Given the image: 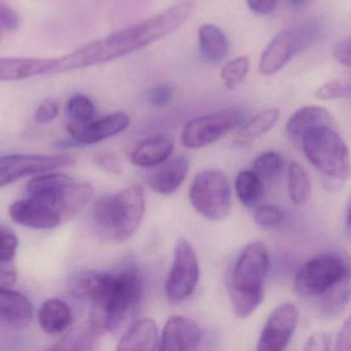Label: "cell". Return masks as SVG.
<instances>
[{
	"instance_id": "6da1fadb",
	"label": "cell",
	"mask_w": 351,
	"mask_h": 351,
	"mask_svg": "<svg viewBox=\"0 0 351 351\" xmlns=\"http://www.w3.org/2000/svg\"><path fill=\"white\" fill-rule=\"evenodd\" d=\"M193 9L192 3H182L145 21L90 43L62 58L56 59L52 73L87 69L132 54L173 34L188 21Z\"/></svg>"
},
{
	"instance_id": "7a4b0ae2",
	"label": "cell",
	"mask_w": 351,
	"mask_h": 351,
	"mask_svg": "<svg viewBox=\"0 0 351 351\" xmlns=\"http://www.w3.org/2000/svg\"><path fill=\"white\" fill-rule=\"evenodd\" d=\"M73 293L91 302L90 330L93 334L114 332L141 302L143 283L134 268L119 272L85 271L73 279Z\"/></svg>"
},
{
	"instance_id": "3957f363",
	"label": "cell",
	"mask_w": 351,
	"mask_h": 351,
	"mask_svg": "<svg viewBox=\"0 0 351 351\" xmlns=\"http://www.w3.org/2000/svg\"><path fill=\"white\" fill-rule=\"evenodd\" d=\"M300 297L319 302L326 315L342 312L350 299V266L337 252H324L304 263L295 278Z\"/></svg>"
},
{
	"instance_id": "277c9868",
	"label": "cell",
	"mask_w": 351,
	"mask_h": 351,
	"mask_svg": "<svg viewBox=\"0 0 351 351\" xmlns=\"http://www.w3.org/2000/svg\"><path fill=\"white\" fill-rule=\"evenodd\" d=\"M269 254L263 242L248 244L236 261L230 279L232 308L237 317L252 315L265 297Z\"/></svg>"
},
{
	"instance_id": "5b68a950",
	"label": "cell",
	"mask_w": 351,
	"mask_h": 351,
	"mask_svg": "<svg viewBox=\"0 0 351 351\" xmlns=\"http://www.w3.org/2000/svg\"><path fill=\"white\" fill-rule=\"evenodd\" d=\"M145 193L135 184L114 194L100 197L93 206L94 221L104 236L122 243L134 235L145 215Z\"/></svg>"
},
{
	"instance_id": "8992f818",
	"label": "cell",
	"mask_w": 351,
	"mask_h": 351,
	"mask_svg": "<svg viewBox=\"0 0 351 351\" xmlns=\"http://www.w3.org/2000/svg\"><path fill=\"white\" fill-rule=\"evenodd\" d=\"M27 193L32 198L52 207L63 223L86 208L93 197L94 189L64 173H49L32 178L28 182Z\"/></svg>"
},
{
	"instance_id": "52a82bcc",
	"label": "cell",
	"mask_w": 351,
	"mask_h": 351,
	"mask_svg": "<svg viewBox=\"0 0 351 351\" xmlns=\"http://www.w3.org/2000/svg\"><path fill=\"white\" fill-rule=\"evenodd\" d=\"M302 147L308 161L324 176L345 180L350 172L346 143L332 126H319L301 137Z\"/></svg>"
},
{
	"instance_id": "ba28073f",
	"label": "cell",
	"mask_w": 351,
	"mask_h": 351,
	"mask_svg": "<svg viewBox=\"0 0 351 351\" xmlns=\"http://www.w3.org/2000/svg\"><path fill=\"white\" fill-rule=\"evenodd\" d=\"M322 34V26L311 20L277 34L261 57V73L273 75L278 73L297 53L313 45Z\"/></svg>"
},
{
	"instance_id": "9c48e42d",
	"label": "cell",
	"mask_w": 351,
	"mask_h": 351,
	"mask_svg": "<svg viewBox=\"0 0 351 351\" xmlns=\"http://www.w3.org/2000/svg\"><path fill=\"white\" fill-rule=\"evenodd\" d=\"M193 207L209 221H223L232 206L231 188L227 176L219 170L200 172L190 189Z\"/></svg>"
},
{
	"instance_id": "30bf717a",
	"label": "cell",
	"mask_w": 351,
	"mask_h": 351,
	"mask_svg": "<svg viewBox=\"0 0 351 351\" xmlns=\"http://www.w3.org/2000/svg\"><path fill=\"white\" fill-rule=\"evenodd\" d=\"M244 119L245 112L239 108L197 117L184 126L180 138L182 145L192 149L207 147L242 124Z\"/></svg>"
},
{
	"instance_id": "8fae6325",
	"label": "cell",
	"mask_w": 351,
	"mask_h": 351,
	"mask_svg": "<svg viewBox=\"0 0 351 351\" xmlns=\"http://www.w3.org/2000/svg\"><path fill=\"white\" fill-rule=\"evenodd\" d=\"M200 277L198 258L186 239H180L174 250L171 270L165 283L166 295L173 303H180L192 295Z\"/></svg>"
},
{
	"instance_id": "7c38bea8",
	"label": "cell",
	"mask_w": 351,
	"mask_h": 351,
	"mask_svg": "<svg viewBox=\"0 0 351 351\" xmlns=\"http://www.w3.org/2000/svg\"><path fill=\"white\" fill-rule=\"evenodd\" d=\"M75 163L69 155H11L0 158V188L25 176L69 167Z\"/></svg>"
},
{
	"instance_id": "4fadbf2b",
	"label": "cell",
	"mask_w": 351,
	"mask_h": 351,
	"mask_svg": "<svg viewBox=\"0 0 351 351\" xmlns=\"http://www.w3.org/2000/svg\"><path fill=\"white\" fill-rule=\"evenodd\" d=\"M299 322V309L293 303H282L269 315L258 342V350H283L291 340Z\"/></svg>"
},
{
	"instance_id": "5bb4252c",
	"label": "cell",
	"mask_w": 351,
	"mask_h": 351,
	"mask_svg": "<svg viewBox=\"0 0 351 351\" xmlns=\"http://www.w3.org/2000/svg\"><path fill=\"white\" fill-rule=\"evenodd\" d=\"M130 125V118L123 112L108 114L99 120H91L87 123L69 121L67 131L73 141L79 145H94L114 136L126 130Z\"/></svg>"
},
{
	"instance_id": "9a60e30c",
	"label": "cell",
	"mask_w": 351,
	"mask_h": 351,
	"mask_svg": "<svg viewBox=\"0 0 351 351\" xmlns=\"http://www.w3.org/2000/svg\"><path fill=\"white\" fill-rule=\"evenodd\" d=\"M202 332L195 320L182 315L169 317L160 337L159 350L190 351L198 348Z\"/></svg>"
},
{
	"instance_id": "2e32d148",
	"label": "cell",
	"mask_w": 351,
	"mask_h": 351,
	"mask_svg": "<svg viewBox=\"0 0 351 351\" xmlns=\"http://www.w3.org/2000/svg\"><path fill=\"white\" fill-rule=\"evenodd\" d=\"M10 217L18 225L34 229H53L62 223L52 207L32 197L14 203L10 207Z\"/></svg>"
},
{
	"instance_id": "e0dca14e",
	"label": "cell",
	"mask_w": 351,
	"mask_h": 351,
	"mask_svg": "<svg viewBox=\"0 0 351 351\" xmlns=\"http://www.w3.org/2000/svg\"><path fill=\"white\" fill-rule=\"evenodd\" d=\"M160 335L157 324L151 318L135 322L121 338L119 351L159 350Z\"/></svg>"
},
{
	"instance_id": "ac0fdd59",
	"label": "cell",
	"mask_w": 351,
	"mask_h": 351,
	"mask_svg": "<svg viewBox=\"0 0 351 351\" xmlns=\"http://www.w3.org/2000/svg\"><path fill=\"white\" fill-rule=\"evenodd\" d=\"M56 59L0 58V81H19L52 73Z\"/></svg>"
},
{
	"instance_id": "d6986e66",
	"label": "cell",
	"mask_w": 351,
	"mask_h": 351,
	"mask_svg": "<svg viewBox=\"0 0 351 351\" xmlns=\"http://www.w3.org/2000/svg\"><path fill=\"white\" fill-rule=\"evenodd\" d=\"M0 317L12 326H28L34 317L32 301L19 291L0 287Z\"/></svg>"
},
{
	"instance_id": "ffe728a7",
	"label": "cell",
	"mask_w": 351,
	"mask_h": 351,
	"mask_svg": "<svg viewBox=\"0 0 351 351\" xmlns=\"http://www.w3.org/2000/svg\"><path fill=\"white\" fill-rule=\"evenodd\" d=\"M189 166L190 163L186 156L171 160L149 178V189L160 195L173 194L188 176Z\"/></svg>"
},
{
	"instance_id": "44dd1931",
	"label": "cell",
	"mask_w": 351,
	"mask_h": 351,
	"mask_svg": "<svg viewBox=\"0 0 351 351\" xmlns=\"http://www.w3.org/2000/svg\"><path fill=\"white\" fill-rule=\"evenodd\" d=\"M174 143L170 137L158 135L141 141L131 154V162L139 167H153L168 159L173 152Z\"/></svg>"
},
{
	"instance_id": "7402d4cb",
	"label": "cell",
	"mask_w": 351,
	"mask_h": 351,
	"mask_svg": "<svg viewBox=\"0 0 351 351\" xmlns=\"http://www.w3.org/2000/svg\"><path fill=\"white\" fill-rule=\"evenodd\" d=\"M332 114L320 106H304L287 121V134L293 138L301 139L307 131L319 126H332Z\"/></svg>"
},
{
	"instance_id": "603a6c76",
	"label": "cell",
	"mask_w": 351,
	"mask_h": 351,
	"mask_svg": "<svg viewBox=\"0 0 351 351\" xmlns=\"http://www.w3.org/2000/svg\"><path fill=\"white\" fill-rule=\"evenodd\" d=\"M40 328L48 334H59L67 330L73 322L71 307L60 299H49L38 310Z\"/></svg>"
},
{
	"instance_id": "cb8c5ba5",
	"label": "cell",
	"mask_w": 351,
	"mask_h": 351,
	"mask_svg": "<svg viewBox=\"0 0 351 351\" xmlns=\"http://www.w3.org/2000/svg\"><path fill=\"white\" fill-rule=\"evenodd\" d=\"M199 47L205 60L219 63L227 56L229 43L223 30L213 24H203L198 29Z\"/></svg>"
},
{
	"instance_id": "d4e9b609",
	"label": "cell",
	"mask_w": 351,
	"mask_h": 351,
	"mask_svg": "<svg viewBox=\"0 0 351 351\" xmlns=\"http://www.w3.org/2000/svg\"><path fill=\"white\" fill-rule=\"evenodd\" d=\"M279 116H280V112L278 108H270L256 114L254 118L242 125L236 135V141L244 145L263 136L274 127L278 121Z\"/></svg>"
},
{
	"instance_id": "484cf974",
	"label": "cell",
	"mask_w": 351,
	"mask_h": 351,
	"mask_svg": "<svg viewBox=\"0 0 351 351\" xmlns=\"http://www.w3.org/2000/svg\"><path fill=\"white\" fill-rule=\"evenodd\" d=\"M311 180L302 164L291 162L289 168V193L295 205L306 204L311 196Z\"/></svg>"
},
{
	"instance_id": "4316f807",
	"label": "cell",
	"mask_w": 351,
	"mask_h": 351,
	"mask_svg": "<svg viewBox=\"0 0 351 351\" xmlns=\"http://www.w3.org/2000/svg\"><path fill=\"white\" fill-rule=\"evenodd\" d=\"M236 192L240 202L246 207H254L262 198L263 180L254 171L239 172L235 182Z\"/></svg>"
},
{
	"instance_id": "83f0119b",
	"label": "cell",
	"mask_w": 351,
	"mask_h": 351,
	"mask_svg": "<svg viewBox=\"0 0 351 351\" xmlns=\"http://www.w3.org/2000/svg\"><path fill=\"white\" fill-rule=\"evenodd\" d=\"M282 168V158L276 152L267 151L260 154L252 164L254 173L262 180L276 178Z\"/></svg>"
},
{
	"instance_id": "f1b7e54d",
	"label": "cell",
	"mask_w": 351,
	"mask_h": 351,
	"mask_svg": "<svg viewBox=\"0 0 351 351\" xmlns=\"http://www.w3.org/2000/svg\"><path fill=\"white\" fill-rule=\"evenodd\" d=\"M250 69L247 56L238 57L228 62L221 69V77L228 90H235L245 79Z\"/></svg>"
},
{
	"instance_id": "f546056e",
	"label": "cell",
	"mask_w": 351,
	"mask_h": 351,
	"mask_svg": "<svg viewBox=\"0 0 351 351\" xmlns=\"http://www.w3.org/2000/svg\"><path fill=\"white\" fill-rule=\"evenodd\" d=\"M66 114L71 122L87 123L95 116V106L88 96L77 94L67 102Z\"/></svg>"
},
{
	"instance_id": "4dcf8cb0",
	"label": "cell",
	"mask_w": 351,
	"mask_h": 351,
	"mask_svg": "<svg viewBox=\"0 0 351 351\" xmlns=\"http://www.w3.org/2000/svg\"><path fill=\"white\" fill-rule=\"evenodd\" d=\"M349 93H350L349 84L334 80L318 88L317 91L315 92V97L322 100L339 99V98L346 97Z\"/></svg>"
},
{
	"instance_id": "1f68e13d",
	"label": "cell",
	"mask_w": 351,
	"mask_h": 351,
	"mask_svg": "<svg viewBox=\"0 0 351 351\" xmlns=\"http://www.w3.org/2000/svg\"><path fill=\"white\" fill-rule=\"evenodd\" d=\"M282 219V210L276 205H263L254 213V221L262 228L275 227Z\"/></svg>"
},
{
	"instance_id": "d6a6232c",
	"label": "cell",
	"mask_w": 351,
	"mask_h": 351,
	"mask_svg": "<svg viewBox=\"0 0 351 351\" xmlns=\"http://www.w3.org/2000/svg\"><path fill=\"white\" fill-rule=\"evenodd\" d=\"M18 238L12 230L0 228V263L11 262L16 256Z\"/></svg>"
},
{
	"instance_id": "836d02e7",
	"label": "cell",
	"mask_w": 351,
	"mask_h": 351,
	"mask_svg": "<svg viewBox=\"0 0 351 351\" xmlns=\"http://www.w3.org/2000/svg\"><path fill=\"white\" fill-rule=\"evenodd\" d=\"M60 106L55 99H46L34 112V121L40 124H48L58 116Z\"/></svg>"
},
{
	"instance_id": "e575fe53",
	"label": "cell",
	"mask_w": 351,
	"mask_h": 351,
	"mask_svg": "<svg viewBox=\"0 0 351 351\" xmlns=\"http://www.w3.org/2000/svg\"><path fill=\"white\" fill-rule=\"evenodd\" d=\"M172 88L169 85L157 86L153 88L149 93V100L154 106L156 108H163L169 104L172 98Z\"/></svg>"
},
{
	"instance_id": "d590c367",
	"label": "cell",
	"mask_w": 351,
	"mask_h": 351,
	"mask_svg": "<svg viewBox=\"0 0 351 351\" xmlns=\"http://www.w3.org/2000/svg\"><path fill=\"white\" fill-rule=\"evenodd\" d=\"M95 163L104 171L112 174H120L122 172V164L116 156L112 154H100L96 156Z\"/></svg>"
},
{
	"instance_id": "8d00e7d4",
	"label": "cell",
	"mask_w": 351,
	"mask_h": 351,
	"mask_svg": "<svg viewBox=\"0 0 351 351\" xmlns=\"http://www.w3.org/2000/svg\"><path fill=\"white\" fill-rule=\"evenodd\" d=\"M20 19L18 14L5 3H0V28L15 30L19 26Z\"/></svg>"
},
{
	"instance_id": "74e56055",
	"label": "cell",
	"mask_w": 351,
	"mask_h": 351,
	"mask_svg": "<svg viewBox=\"0 0 351 351\" xmlns=\"http://www.w3.org/2000/svg\"><path fill=\"white\" fill-rule=\"evenodd\" d=\"M350 40H343L339 42L334 48V58L345 67L351 65Z\"/></svg>"
},
{
	"instance_id": "f35d334b",
	"label": "cell",
	"mask_w": 351,
	"mask_h": 351,
	"mask_svg": "<svg viewBox=\"0 0 351 351\" xmlns=\"http://www.w3.org/2000/svg\"><path fill=\"white\" fill-rule=\"evenodd\" d=\"M250 11L258 15H268L274 11L277 5V0H247Z\"/></svg>"
},
{
	"instance_id": "ab89813d",
	"label": "cell",
	"mask_w": 351,
	"mask_h": 351,
	"mask_svg": "<svg viewBox=\"0 0 351 351\" xmlns=\"http://www.w3.org/2000/svg\"><path fill=\"white\" fill-rule=\"evenodd\" d=\"M10 263H0V287L14 285L17 279L15 267Z\"/></svg>"
},
{
	"instance_id": "60d3db41",
	"label": "cell",
	"mask_w": 351,
	"mask_h": 351,
	"mask_svg": "<svg viewBox=\"0 0 351 351\" xmlns=\"http://www.w3.org/2000/svg\"><path fill=\"white\" fill-rule=\"evenodd\" d=\"M350 319L347 318L337 338V350H350Z\"/></svg>"
},
{
	"instance_id": "b9f144b4",
	"label": "cell",
	"mask_w": 351,
	"mask_h": 351,
	"mask_svg": "<svg viewBox=\"0 0 351 351\" xmlns=\"http://www.w3.org/2000/svg\"><path fill=\"white\" fill-rule=\"evenodd\" d=\"M346 226H347V230L350 229V226H349V204L348 206H347V210H346Z\"/></svg>"
},
{
	"instance_id": "7bdbcfd3",
	"label": "cell",
	"mask_w": 351,
	"mask_h": 351,
	"mask_svg": "<svg viewBox=\"0 0 351 351\" xmlns=\"http://www.w3.org/2000/svg\"><path fill=\"white\" fill-rule=\"evenodd\" d=\"M304 1H305V0H291V3H293V5H301Z\"/></svg>"
},
{
	"instance_id": "ee69618b",
	"label": "cell",
	"mask_w": 351,
	"mask_h": 351,
	"mask_svg": "<svg viewBox=\"0 0 351 351\" xmlns=\"http://www.w3.org/2000/svg\"><path fill=\"white\" fill-rule=\"evenodd\" d=\"M0 29H1V28H0Z\"/></svg>"
}]
</instances>
